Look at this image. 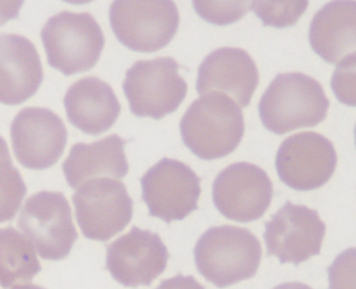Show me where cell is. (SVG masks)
Here are the masks:
<instances>
[{"label":"cell","instance_id":"23","mask_svg":"<svg viewBox=\"0 0 356 289\" xmlns=\"http://www.w3.org/2000/svg\"><path fill=\"white\" fill-rule=\"evenodd\" d=\"M193 5L203 19L217 25L238 22L250 10L248 1H193Z\"/></svg>","mask_w":356,"mask_h":289},{"label":"cell","instance_id":"9","mask_svg":"<svg viewBox=\"0 0 356 289\" xmlns=\"http://www.w3.org/2000/svg\"><path fill=\"white\" fill-rule=\"evenodd\" d=\"M140 183L150 215L168 224L185 219L199 208L200 178L182 161L163 158L147 170Z\"/></svg>","mask_w":356,"mask_h":289},{"label":"cell","instance_id":"17","mask_svg":"<svg viewBox=\"0 0 356 289\" xmlns=\"http://www.w3.org/2000/svg\"><path fill=\"white\" fill-rule=\"evenodd\" d=\"M69 122L77 129L96 135L110 129L121 113L113 88L96 76L81 78L64 97Z\"/></svg>","mask_w":356,"mask_h":289},{"label":"cell","instance_id":"20","mask_svg":"<svg viewBox=\"0 0 356 289\" xmlns=\"http://www.w3.org/2000/svg\"><path fill=\"white\" fill-rule=\"evenodd\" d=\"M41 271L35 250L22 233L0 229V283L3 288L24 285Z\"/></svg>","mask_w":356,"mask_h":289},{"label":"cell","instance_id":"3","mask_svg":"<svg viewBox=\"0 0 356 289\" xmlns=\"http://www.w3.org/2000/svg\"><path fill=\"white\" fill-rule=\"evenodd\" d=\"M261 254L258 238L246 228L233 225L209 228L194 249L197 271L220 288L254 276Z\"/></svg>","mask_w":356,"mask_h":289},{"label":"cell","instance_id":"22","mask_svg":"<svg viewBox=\"0 0 356 289\" xmlns=\"http://www.w3.org/2000/svg\"><path fill=\"white\" fill-rule=\"evenodd\" d=\"M308 5V1H252L250 10L261 19L264 26L285 28L296 24Z\"/></svg>","mask_w":356,"mask_h":289},{"label":"cell","instance_id":"18","mask_svg":"<svg viewBox=\"0 0 356 289\" xmlns=\"http://www.w3.org/2000/svg\"><path fill=\"white\" fill-rule=\"evenodd\" d=\"M355 1L327 3L312 19V49L327 63L339 64L355 53Z\"/></svg>","mask_w":356,"mask_h":289},{"label":"cell","instance_id":"6","mask_svg":"<svg viewBox=\"0 0 356 289\" xmlns=\"http://www.w3.org/2000/svg\"><path fill=\"white\" fill-rule=\"evenodd\" d=\"M18 225L44 260L66 258L78 238L71 207L60 192L41 191L31 196L22 208Z\"/></svg>","mask_w":356,"mask_h":289},{"label":"cell","instance_id":"7","mask_svg":"<svg viewBox=\"0 0 356 289\" xmlns=\"http://www.w3.org/2000/svg\"><path fill=\"white\" fill-rule=\"evenodd\" d=\"M172 1H114L110 22L117 39L135 51H158L171 42L179 26Z\"/></svg>","mask_w":356,"mask_h":289},{"label":"cell","instance_id":"19","mask_svg":"<svg viewBox=\"0 0 356 289\" xmlns=\"http://www.w3.org/2000/svg\"><path fill=\"white\" fill-rule=\"evenodd\" d=\"M125 141L111 135L93 143H77L72 147L63 164L66 182L78 188L86 181L103 175L122 178L129 171L124 153Z\"/></svg>","mask_w":356,"mask_h":289},{"label":"cell","instance_id":"10","mask_svg":"<svg viewBox=\"0 0 356 289\" xmlns=\"http://www.w3.org/2000/svg\"><path fill=\"white\" fill-rule=\"evenodd\" d=\"M264 227L267 255L277 257L280 263L299 265L321 251L325 224L307 206L286 201Z\"/></svg>","mask_w":356,"mask_h":289},{"label":"cell","instance_id":"21","mask_svg":"<svg viewBox=\"0 0 356 289\" xmlns=\"http://www.w3.org/2000/svg\"><path fill=\"white\" fill-rule=\"evenodd\" d=\"M26 192L24 181L13 165L8 144L0 135V222L14 218Z\"/></svg>","mask_w":356,"mask_h":289},{"label":"cell","instance_id":"13","mask_svg":"<svg viewBox=\"0 0 356 289\" xmlns=\"http://www.w3.org/2000/svg\"><path fill=\"white\" fill-rule=\"evenodd\" d=\"M67 129L60 117L47 108L19 110L10 125V138L17 160L25 168L49 169L63 154Z\"/></svg>","mask_w":356,"mask_h":289},{"label":"cell","instance_id":"14","mask_svg":"<svg viewBox=\"0 0 356 289\" xmlns=\"http://www.w3.org/2000/svg\"><path fill=\"white\" fill-rule=\"evenodd\" d=\"M169 252L157 233L134 227L107 249V269L128 288L149 286L166 269Z\"/></svg>","mask_w":356,"mask_h":289},{"label":"cell","instance_id":"16","mask_svg":"<svg viewBox=\"0 0 356 289\" xmlns=\"http://www.w3.org/2000/svg\"><path fill=\"white\" fill-rule=\"evenodd\" d=\"M44 72L35 44L18 33H0V103L19 105L38 92Z\"/></svg>","mask_w":356,"mask_h":289},{"label":"cell","instance_id":"12","mask_svg":"<svg viewBox=\"0 0 356 289\" xmlns=\"http://www.w3.org/2000/svg\"><path fill=\"white\" fill-rule=\"evenodd\" d=\"M337 152L330 139L316 132L289 136L278 149L275 166L280 180L298 191L321 188L335 172Z\"/></svg>","mask_w":356,"mask_h":289},{"label":"cell","instance_id":"26","mask_svg":"<svg viewBox=\"0 0 356 289\" xmlns=\"http://www.w3.org/2000/svg\"><path fill=\"white\" fill-rule=\"evenodd\" d=\"M156 289H205L191 275L178 274L177 276L164 280Z\"/></svg>","mask_w":356,"mask_h":289},{"label":"cell","instance_id":"15","mask_svg":"<svg viewBox=\"0 0 356 289\" xmlns=\"http://www.w3.org/2000/svg\"><path fill=\"white\" fill-rule=\"evenodd\" d=\"M259 83L257 66L246 50L225 47L204 58L197 71V91L221 92L232 97L239 107L249 106Z\"/></svg>","mask_w":356,"mask_h":289},{"label":"cell","instance_id":"2","mask_svg":"<svg viewBox=\"0 0 356 289\" xmlns=\"http://www.w3.org/2000/svg\"><path fill=\"white\" fill-rule=\"evenodd\" d=\"M328 108L321 83L296 72L277 74L258 105L264 126L277 135L321 124Z\"/></svg>","mask_w":356,"mask_h":289},{"label":"cell","instance_id":"1","mask_svg":"<svg viewBox=\"0 0 356 289\" xmlns=\"http://www.w3.org/2000/svg\"><path fill=\"white\" fill-rule=\"evenodd\" d=\"M244 130L241 108L221 92H211L195 100L180 122L184 144L204 160H217L235 151Z\"/></svg>","mask_w":356,"mask_h":289},{"label":"cell","instance_id":"29","mask_svg":"<svg viewBox=\"0 0 356 289\" xmlns=\"http://www.w3.org/2000/svg\"><path fill=\"white\" fill-rule=\"evenodd\" d=\"M13 289H44L41 286L32 285V283H26V285H19L14 286Z\"/></svg>","mask_w":356,"mask_h":289},{"label":"cell","instance_id":"25","mask_svg":"<svg viewBox=\"0 0 356 289\" xmlns=\"http://www.w3.org/2000/svg\"><path fill=\"white\" fill-rule=\"evenodd\" d=\"M330 289H355V249L341 253L327 268Z\"/></svg>","mask_w":356,"mask_h":289},{"label":"cell","instance_id":"5","mask_svg":"<svg viewBox=\"0 0 356 289\" xmlns=\"http://www.w3.org/2000/svg\"><path fill=\"white\" fill-rule=\"evenodd\" d=\"M122 89L131 113L155 119L177 110L188 93L179 64L171 57L136 61L125 72Z\"/></svg>","mask_w":356,"mask_h":289},{"label":"cell","instance_id":"11","mask_svg":"<svg viewBox=\"0 0 356 289\" xmlns=\"http://www.w3.org/2000/svg\"><path fill=\"white\" fill-rule=\"evenodd\" d=\"M273 183L255 164L236 163L225 167L213 185L217 210L231 221L250 222L260 219L271 204Z\"/></svg>","mask_w":356,"mask_h":289},{"label":"cell","instance_id":"28","mask_svg":"<svg viewBox=\"0 0 356 289\" xmlns=\"http://www.w3.org/2000/svg\"><path fill=\"white\" fill-rule=\"evenodd\" d=\"M273 289H313L305 283L299 282L284 283Z\"/></svg>","mask_w":356,"mask_h":289},{"label":"cell","instance_id":"27","mask_svg":"<svg viewBox=\"0 0 356 289\" xmlns=\"http://www.w3.org/2000/svg\"><path fill=\"white\" fill-rule=\"evenodd\" d=\"M24 2L22 1H0V26L10 19H15Z\"/></svg>","mask_w":356,"mask_h":289},{"label":"cell","instance_id":"8","mask_svg":"<svg viewBox=\"0 0 356 289\" xmlns=\"http://www.w3.org/2000/svg\"><path fill=\"white\" fill-rule=\"evenodd\" d=\"M83 236L106 241L124 230L133 215V200L124 183L110 177L86 181L72 196Z\"/></svg>","mask_w":356,"mask_h":289},{"label":"cell","instance_id":"24","mask_svg":"<svg viewBox=\"0 0 356 289\" xmlns=\"http://www.w3.org/2000/svg\"><path fill=\"white\" fill-rule=\"evenodd\" d=\"M355 53L338 64L331 80V86L339 101L346 105H355Z\"/></svg>","mask_w":356,"mask_h":289},{"label":"cell","instance_id":"4","mask_svg":"<svg viewBox=\"0 0 356 289\" xmlns=\"http://www.w3.org/2000/svg\"><path fill=\"white\" fill-rule=\"evenodd\" d=\"M41 38L47 63L65 75L93 68L105 44L104 33L89 13L55 14L42 28Z\"/></svg>","mask_w":356,"mask_h":289}]
</instances>
